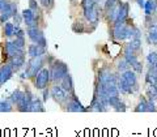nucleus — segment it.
<instances>
[{"mask_svg": "<svg viewBox=\"0 0 157 137\" xmlns=\"http://www.w3.org/2000/svg\"><path fill=\"white\" fill-rule=\"evenodd\" d=\"M111 35L115 41H126V39H132L134 37V26L123 24H114L111 30Z\"/></svg>", "mask_w": 157, "mask_h": 137, "instance_id": "nucleus-1", "label": "nucleus"}, {"mask_svg": "<svg viewBox=\"0 0 157 137\" xmlns=\"http://www.w3.org/2000/svg\"><path fill=\"white\" fill-rule=\"evenodd\" d=\"M48 72H50V81L54 82V84H58V82H60L62 78L68 73V67H67L66 63H63L60 60H55L51 64Z\"/></svg>", "mask_w": 157, "mask_h": 137, "instance_id": "nucleus-2", "label": "nucleus"}, {"mask_svg": "<svg viewBox=\"0 0 157 137\" xmlns=\"http://www.w3.org/2000/svg\"><path fill=\"white\" fill-rule=\"evenodd\" d=\"M43 64H45V59H43L42 56L32 57L30 60L28 61V67H26V71H25L26 78L36 77L37 73L43 68Z\"/></svg>", "mask_w": 157, "mask_h": 137, "instance_id": "nucleus-3", "label": "nucleus"}, {"mask_svg": "<svg viewBox=\"0 0 157 137\" xmlns=\"http://www.w3.org/2000/svg\"><path fill=\"white\" fill-rule=\"evenodd\" d=\"M26 34H28L29 39H30V41H32L33 43H37L38 46H41V47H45V48H46V46H47L46 37H45V34H43V31H42L38 26L28 28Z\"/></svg>", "mask_w": 157, "mask_h": 137, "instance_id": "nucleus-4", "label": "nucleus"}, {"mask_svg": "<svg viewBox=\"0 0 157 137\" xmlns=\"http://www.w3.org/2000/svg\"><path fill=\"white\" fill-rule=\"evenodd\" d=\"M48 82H50V72L47 68H42L34 77V86L39 90H43L47 87Z\"/></svg>", "mask_w": 157, "mask_h": 137, "instance_id": "nucleus-5", "label": "nucleus"}, {"mask_svg": "<svg viewBox=\"0 0 157 137\" xmlns=\"http://www.w3.org/2000/svg\"><path fill=\"white\" fill-rule=\"evenodd\" d=\"M66 103H67L66 105V110L68 112H85V111H88V109L82 106V103L77 99L76 95L73 94V93H71V94L68 95Z\"/></svg>", "mask_w": 157, "mask_h": 137, "instance_id": "nucleus-6", "label": "nucleus"}, {"mask_svg": "<svg viewBox=\"0 0 157 137\" xmlns=\"http://www.w3.org/2000/svg\"><path fill=\"white\" fill-rule=\"evenodd\" d=\"M84 9V17L89 24H92L93 26H97L98 24V18H100V13H98V4L92 7H86L82 8Z\"/></svg>", "mask_w": 157, "mask_h": 137, "instance_id": "nucleus-7", "label": "nucleus"}, {"mask_svg": "<svg viewBox=\"0 0 157 137\" xmlns=\"http://www.w3.org/2000/svg\"><path fill=\"white\" fill-rule=\"evenodd\" d=\"M50 94H51V97H52V99L55 101V102H58V103H66V101H67V98H68V93L66 91V90H63L62 89V86L60 85H54L52 86V89L50 90Z\"/></svg>", "mask_w": 157, "mask_h": 137, "instance_id": "nucleus-8", "label": "nucleus"}, {"mask_svg": "<svg viewBox=\"0 0 157 137\" xmlns=\"http://www.w3.org/2000/svg\"><path fill=\"white\" fill-rule=\"evenodd\" d=\"M111 81H118V77L115 73H113L110 69H107V68H102V69L98 71V84L105 85Z\"/></svg>", "mask_w": 157, "mask_h": 137, "instance_id": "nucleus-9", "label": "nucleus"}, {"mask_svg": "<svg viewBox=\"0 0 157 137\" xmlns=\"http://www.w3.org/2000/svg\"><path fill=\"white\" fill-rule=\"evenodd\" d=\"M8 63L11 64V67L13 68L14 72H18L24 67V64H25V51H22L20 54H16L14 56L9 57Z\"/></svg>", "mask_w": 157, "mask_h": 137, "instance_id": "nucleus-10", "label": "nucleus"}, {"mask_svg": "<svg viewBox=\"0 0 157 137\" xmlns=\"http://www.w3.org/2000/svg\"><path fill=\"white\" fill-rule=\"evenodd\" d=\"M17 13V6L14 3H11L9 2L7 4V7L3 9L2 12H0V22H7L9 18H12L14 14Z\"/></svg>", "mask_w": 157, "mask_h": 137, "instance_id": "nucleus-11", "label": "nucleus"}, {"mask_svg": "<svg viewBox=\"0 0 157 137\" xmlns=\"http://www.w3.org/2000/svg\"><path fill=\"white\" fill-rule=\"evenodd\" d=\"M32 99H33V94L29 90L24 91V95L21 98V101L16 105L17 106V110L21 111V112H29V109H30V103H32Z\"/></svg>", "mask_w": 157, "mask_h": 137, "instance_id": "nucleus-12", "label": "nucleus"}, {"mask_svg": "<svg viewBox=\"0 0 157 137\" xmlns=\"http://www.w3.org/2000/svg\"><path fill=\"white\" fill-rule=\"evenodd\" d=\"M22 21L26 24L28 28H33V26H38V17L33 13V11L30 8L24 9L22 11Z\"/></svg>", "mask_w": 157, "mask_h": 137, "instance_id": "nucleus-13", "label": "nucleus"}, {"mask_svg": "<svg viewBox=\"0 0 157 137\" xmlns=\"http://www.w3.org/2000/svg\"><path fill=\"white\" fill-rule=\"evenodd\" d=\"M121 77L123 78V80L131 86V89L132 90H137V76H136V73L134 71H131V69H127L124 72H122V75Z\"/></svg>", "mask_w": 157, "mask_h": 137, "instance_id": "nucleus-14", "label": "nucleus"}, {"mask_svg": "<svg viewBox=\"0 0 157 137\" xmlns=\"http://www.w3.org/2000/svg\"><path fill=\"white\" fill-rule=\"evenodd\" d=\"M130 13V4L128 3H121L119 4V11H118V16L114 24H123L127 21Z\"/></svg>", "mask_w": 157, "mask_h": 137, "instance_id": "nucleus-15", "label": "nucleus"}, {"mask_svg": "<svg viewBox=\"0 0 157 137\" xmlns=\"http://www.w3.org/2000/svg\"><path fill=\"white\" fill-rule=\"evenodd\" d=\"M13 68L11 67V64L9 63H7V64H3L2 67H0V85L6 84V82L8 80H11V77L13 76Z\"/></svg>", "mask_w": 157, "mask_h": 137, "instance_id": "nucleus-16", "label": "nucleus"}, {"mask_svg": "<svg viewBox=\"0 0 157 137\" xmlns=\"http://www.w3.org/2000/svg\"><path fill=\"white\" fill-rule=\"evenodd\" d=\"M24 50H21V48H18L16 45H14L13 41H7L6 43H4V54H6V56L9 59L14 56L16 54H20Z\"/></svg>", "mask_w": 157, "mask_h": 137, "instance_id": "nucleus-17", "label": "nucleus"}, {"mask_svg": "<svg viewBox=\"0 0 157 137\" xmlns=\"http://www.w3.org/2000/svg\"><path fill=\"white\" fill-rule=\"evenodd\" d=\"M28 54L30 57H38V56H43L46 54V48L38 46L37 43H32L28 47Z\"/></svg>", "mask_w": 157, "mask_h": 137, "instance_id": "nucleus-18", "label": "nucleus"}, {"mask_svg": "<svg viewBox=\"0 0 157 137\" xmlns=\"http://www.w3.org/2000/svg\"><path fill=\"white\" fill-rule=\"evenodd\" d=\"M60 86L63 90H66L68 94H71V93H73V80L70 73H67V75L62 78L60 81Z\"/></svg>", "mask_w": 157, "mask_h": 137, "instance_id": "nucleus-19", "label": "nucleus"}, {"mask_svg": "<svg viewBox=\"0 0 157 137\" xmlns=\"http://www.w3.org/2000/svg\"><path fill=\"white\" fill-rule=\"evenodd\" d=\"M123 55H124V60H126L127 63H128V64H130V67H131V65L134 64V63L137 60L136 51H134V50H132V48L130 47V45H128V43H127V45H126V47H124V54H123Z\"/></svg>", "mask_w": 157, "mask_h": 137, "instance_id": "nucleus-20", "label": "nucleus"}, {"mask_svg": "<svg viewBox=\"0 0 157 137\" xmlns=\"http://www.w3.org/2000/svg\"><path fill=\"white\" fill-rule=\"evenodd\" d=\"M29 112H45V107H43V101H41L39 98H34L32 99L30 109Z\"/></svg>", "mask_w": 157, "mask_h": 137, "instance_id": "nucleus-21", "label": "nucleus"}, {"mask_svg": "<svg viewBox=\"0 0 157 137\" xmlns=\"http://www.w3.org/2000/svg\"><path fill=\"white\" fill-rule=\"evenodd\" d=\"M144 11L147 16H152L157 12V0H147L144 3Z\"/></svg>", "mask_w": 157, "mask_h": 137, "instance_id": "nucleus-22", "label": "nucleus"}, {"mask_svg": "<svg viewBox=\"0 0 157 137\" xmlns=\"http://www.w3.org/2000/svg\"><path fill=\"white\" fill-rule=\"evenodd\" d=\"M118 89H119V93H123V94H131V93H134L131 86L122 77L118 78Z\"/></svg>", "mask_w": 157, "mask_h": 137, "instance_id": "nucleus-23", "label": "nucleus"}, {"mask_svg": "<svg viewBox=\"0 0 157 137\" xmlns=\"http://www.w3.org/2000/svg\"><path fill=\"white\" fill-rule=\"evenodd\" d=\"M135 111L136 112H148V98L141 97L139 103L135 107Z\"/></svg>", "mask_w": 157, "mask_h": 137, "instance_id": "nucleus-24", "label": "nucleus"}, {"mask_svg": "<svg viewBox=\"0 0 157 137\" xmlns=\"http://www.w3.org/2000/svg\"><path fill=\"white\" fill-rule=\"evenodd\" d=\"M22 95H24V91H21V90H14L12 94H11V97H9V102H11L12 105H17L20 101H21V98H22Z\"/></svg>", "mask_w": 157, "mask_h": 137, "instance_id": "nucleus-25", "label": "nucleus"}, {"mask_svg": "<svg viewBox=\"0 0 157 137\" xmlns=\"http://www.w3.org/2000/svg\"><path fill=\"white\" fill-rule=\"evenodd\" d=\"M3 30H4V35L6 37H13V33H14V24L12 22H4V28H3Z\"/></svg>", "mask_w": 157, "mask_h": 137, "instance_id": "nucleus-26", "label": "nucleus"}, {"mask_svg": "<svg viewBox=\"0 0 157 137\" xmlns=\"http://www.w3.org/2000/svg\"><path fill=\"white\" fill-rule=\"evenodd\" d=\"M121 4V3H119ZM119 4L115 7H113L110 8L109 11H106L107 12V18H109V21H111L113 24H114V21L117 20V16H118V11H119Z\"/></svg>", "mask_w": 157, "mask_h": 137, "instance_id": "nucleus-27", "label": "nucleus"}, {"mask_svg": "<svg viewBox=\"0 0 157 137\" xmlns=\"http://www.w3.org/2000/svg\"><path fill=\"white\" fill-rule=\"evenodd\" d=\"M148 41L153 45H157V26H152L149 28L148 31Z\"/></svg>", "mask_w": 157, "mask_h": 137, "instance_id": "nucleus-28", "label": "nucleus"}, {"mask_svg": "<svg viewBox=\"0 0 157 137\" xmlns=\"http://www.w3.org/2000/svg\"><path fill=\"white\" fill-rule=\"evenodd\" d=\"M12 110L13 107L9 101H0V112H11Z\"/></svg>", "mask_w": 157, "mask_h": 137, "instance_id": "nucleus-29", "label": "nucleus"}, {"mask_svg": "<svg viewBox=\"0 0 157 137\" xmlns=\"http://www.w3.org/2000/svg\"><path fill=\"white\" fill-rule=\"evenodd\" d=\"M128 45H130V47L134 51H139L140 48H141V39L140 38H132Z\"/></svg>", "mask_w": 157, "mask_h": 137, "instance_id": "nucleus-30", "label": "nucleus"}, {"mask_svg": "<svg viewBox=\"0 0 157 137\" xmlns=\"http://www.w3.org/2000/svg\"><path fill=\"white\" fill-rule=\"evenodd\" d=\"M29 8L32 9L33 13L36 14L37 17L39 16V6H38V3L36 2V0H29Z\"/></svg>", "mask_w": 157, "mask_h": 137, "instance_id": "nucleus-31", "label": "nucleus"}, {"mask_svg": "<svg viewBox=\"0 0 157 137\" xmlns=\"http://www.w3.org/2000/svg\"><path fill=\"white\" fill-rule=\"evenodd\" d=\"M147 97H148V99H152V101H155L157 99V90L155 89L153 86H151L147 89Z\"/></svg>", "mask_w": 157, "mask_h": 137, "instance_id": "nucleus-32", "label": "nucleus"}, {"mask_svg": "<svg viewBox=\"0 0 157 137\" xmlns=\"http://www.w3.org/2000/svg\"><path fill=\"white\" fill-rule=\"evenodd\" d=\"M72 30L75 33H84L85 28H84V25H82L81 22L76 21V22H73V25H72Z\"/></svg>", "mask_w": 157, "mask_h": 137, "instance_id": "nucleus-33", "label": "nucleus"}, {"mask_svg": "<svg viewBox=\"0 0 157 137\" xmlns=\"http://www.w3.org/2000/svg\"><path fill=\"white\" fill-rule=\"evenodd\" d=\"M131 68H132V71H134L135 73H141L143 72V64H141L139 60H136L134 64L131 65Z\"/></svg>", "mask_w": 157, "mask_h": 137, "instance_id": "nucleus-34", "label": "nucleus"}, {"mask_svg": "<svg viewBox=\"0 0 157 137\" xmlns=\"http://www.w3.org/2000/svg\"><path fill=\"white\" fill-rule=\"evenodd\" d=\"M118 69H119L121 72H124V71H127V69H130V64L123 59V60L118 61Z\"/></svg>", "mask_w": 157, "mask_h": 137, "instance_id": "nucleus-35", "label": "nucleus"}, {"mask_svg": "<svg viewBox=\"0 0 157 137\" xmlns=\"http://www.w3.org/2000/svg\"><path fill=\"white\" fill-rule=\"evenodd\" d=\"M13 42H14V45H16L18 48H21V50H24V48H25V37L16 38Z\"/></svg>", "mask_w": 157, "mask_h": 137, "instance_id": "nucleus-36", "label": "nucleus"}, {"mask_svg": "<svg viewBox=\"0 0 157 137\" xmlns=\"http://www.w3.org/2000/svg\"><path fill=\"white\" fill-rule=\"evenodd\" d=\"M119 3H121L119 0H106V2H105V11H109L110 8L118 6Z\"/></svg>", "mask_w": 157, "mask_h": 137, "instance_id": "nucleus-37", "label": "nucleus"}, {"mask_svg": "<svg viewBox=\"0 0 157 137\" xmlns=\"http://www.w3.org/2000/svg\"><path fill=\"white\" fill-rule=\"evenodd\" d=\"M100 2L98 0H81V7L82 8H86V7H92V6H96Z\"/></svg>", "mask_w": 157, "mask_h": 137, "instance_id": "nucleus-38", "label": "nucleus"}, {"mask_svg": "<svg viewBox=\"0 0 157 137\" xmlns=\"http://www.w3.org/2000/svg\"><path fill=\"white\" fill-rule=\"evenodd\" d=\"M157 60V52L153 51V52H149L148 56H147V61H148V64H153V63Z\"/></svg>", "mask_w": 157, "mask_h": 137, "instance_id": "nucleus-39", "label": "nucleus"}, {"mask_svg": "<svg viewBox=\"0 0 157 137\" xmlns=\"http://www.w3.org/2000/svg\"><path fill=\"white\" fill-rule=\"evenodd\" d=\"M13 35L16 37V38H20V37H25V31L22 30L20 26H16L14 25V33H13Z\"/></svg>", "mask_w": 157, "mask_h": 137, "instance_id": "nucleus-40", "label": "nucleus"}, {"mask_svg": "<svg viewBox=\"0 0 157 137\" xmlns=\"http://www.w3.org/2000/svg\"><path fill=\"white\" fill-rule=\"evenodd\" d=\"M114 110L117 111V112H124L126 110H127V107H126V103L124 102H119V103H118L115 107H114Z\"/></svg>", "mask_w": 157, "mask_h": 137, "instance_id": "nucleus-41", "label": "nucleus"}, {"mask_svg": "<svg viewBox=\"0 0 157 137\" xmlns=\"http://www.w3.org/2000/svg\"><path fill=\"white\" fill-rule=\"evenodd\" d=\"M41 4H42V7H45V8H52L54 7V0H41Z\"/></svg>", "mask_w": 157, "mask_h": 137, "instance_id": "nucleus-42", "label": "nucleus"}, {"mask_svg": "<svg viewBox=\"0 0 157 137\" xmlns=\"http://www.w3.org/2000/svg\"><path fill=\"white\" fill-rule=\"evenodd\" d=\"M12 18L14 20V24H16V26H18L20 24H21V21H22V16H20L18 13H16V14H14V16H13Z\"/></svg>", "mask_w": 157, "mask_h": 137, "instance_id": "nucleus-43", "label": "nucleus"}, {"mask_svg": "<svg viewBox=\"0 0 157 137\" xmlns=\"http://www.w3.org/2000/svg\"><path fill=\"white\" fill-rule=\"evenodd\" d=\"M8 3H9L8 0H0V12H2L3 9L7 7V4H8Z\"/></svg>", "mask_w": 157, "mask_h": 137, "instance_id": "nucleus-44", "label": "nucleus"}, {"mask_svg": "<svg viewBox=\"0 0 157 137\" xmlns=\"http://www.w3.org/2000/svg\"><path fill=\"white\" fill-rule=\"evenodd\" d=\"M48 97H50V91L47 89H43V102H46Z\"/></svg>", "mask_w": 157, "mask_h": 137, "instance_id": "nucleus-45", "label": "nucleus"}, {"mask_svg": "<svg viewBox=\"0 0 157 137\" xmlns=\"http://www.w3.org/2000/svg\"><path fill=\"white\" fill-rule=\"evenodd\" d=\"M136 2H137V4H139V7H141V8H144V0H136Z\"/></svg>", "mask_w": 157, "mask_h": 137, "instance_id": "nucleus-46", "label": "nucleus"}, {"mask_svg": "<svg viewBox=\"0 0 157 137\" xmlns=\"http://www.w3.org/2000/svg\"><path fill=\"white\" fill-rule=\"evenodd\" d=\"M151 67H152V68H155V69L157 71V60L153 63V64H151Z\"/></svg>", "mask_w": 157, "mask_h": 137, "instance_id": "nucleus-47", "label": "nucleus"}]
</instances>
